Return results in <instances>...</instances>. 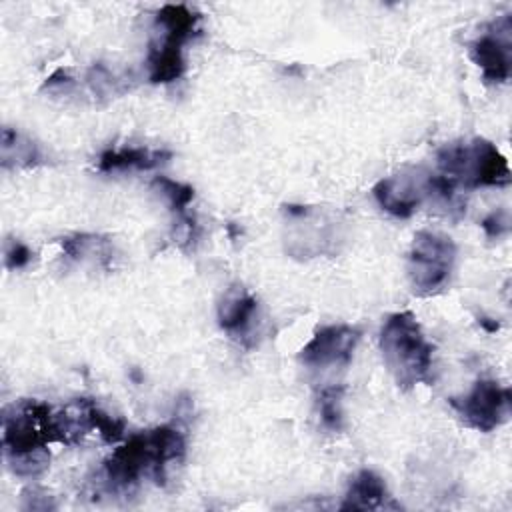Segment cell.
I'll use <instances>...</instances> for the list:
<instances>
[{
	"label": "cell",
	"instance_id": "20",
	"mask_svg": "<svg viewBox=\"0 0 512 512\" xmlns=\"http://www.w3.org/2000/svg\"><path fill=\"white\" fill-rule=\"evenodd\" d=\"M480 226L484 228L486 236L488 238H500L508 232V216L504 212H490L482 222Z\"/></svg>",
	"mask_w": 512,
	"mask_h": 512
},
{
	"label": "cell",
	"instance_id": "18",
	"mask_svg": "<svg viewBox=\"0 0 512 512\" xmlns=\"http://www.w3.org/2000/svg\"><path fill=\"white\" fill-rule=\"evenodd\" d=\"M342 396H344V386H326L318 394L320 422L330 432H340L344 428Z\"/></svg>",
	"mask_w": 512,
	"mask_h": 512
},
{
	"label": "cell",
	"instance_id": "9",
	"mask_svg": "<svg viewBox=\"0 0 512 512\" xmlns=\"http://www.w3.org/2000/svg\"><path fill=\"white\" fill-rule=\"evenodd\" d=\"M470 58L488 84H504L512 70V20L502 16L470 42Z\"/></svg>",
	"mask_w": 512,
	"mask_h": 512
},
{
	"label": "cell",
	"instance_id": "3",
	"mask_svg": "<svg viewBox=\"0 0 512 512\" xmlns=\"http://www.w3.org/2000/svg\"><path fill=\"white\" fill-rule=\"evenodd\" d=\"M380 352L394 382L402 390L432 382L434 346L412 312H394L384 320Z\"/></svg>",
	"mask_w": 512,
	"mask_h": 512
},
{
	"label": "cell",
	"instance_id": "7",
	"mask_svg": "<svg viewBox=\"0 0 512 512\" xmlns=\"http://www.w3.org/2000/svg\"><path fill=\"white\" fill-rule=\"evenodd\" d=\"M286 218V252L294 258H314L320 254H334L338 250L340 232L332 214L316 206L284 204Z\"/></svg>",
	"mask_w": 512,
	"mask_h": 512
},
{
	"label": "cell",
	"instance_id": "10",
	"mask_svg": "<svg viewBox=\"0 0 512 512\" xmlns=\"http://www.w3.org/2000/svg\"><path fill=\"white\" fill-rule=\"evenodd\" d=\"M358 340H360V330L354 326H348V324L322 326L300 348L298 360L302 366L310 370L348 366Z\"/></svg>",
	"mask_w": 512,
	"mask_h": 512
},
{
	"label": "cell",
	"instance_id": "15",
	"mask_svg": "<svg viewBox=\"0 0 512 512\" xmlns=\"http://www.w3.org/2000/svg\"><path fill=\"white\" fill-rule=\"evenodd\" d=\"M152 186L166 198L170 212L176 216V230L184 232L186 242H194L198 238V224L196 218L188 212V206L194 200V188L168 176H154Z\"/></svg>",
	"mask_w": 512,
	"mask_h": 512
},
{
	"label": "cell",
	"instance_id": "21",
	"mask_svg": "<svg viewBox=\"0 0 512 512\" xmlns=\"http://www.w3.org/2000/svg\"><path fill=\"white\" fill-rule=\"evenodd\" d=\"M478 322H480V326H482V328H486L488 332H496V330H498V322H496V320H492V318L480 316V318H478Z\"/></svg>",
	"mask_w": 512,
	"mask_h": 512
},
{
	"label": "cell",
	"instance_id": "13",
	"mask_svg": "<svg viewBox=\"0 0 512 512\" xmlns=\"http://www.w3.org/2000/svg\"><path fill=\"white\" fill-rule=\"evenodd\" d=\"M398 508V504L388 494L386 482L374 470H360L346 490V496L340 504V510H382Z\"/></svg>",
	"mask_w": 512,
	"mask_h": 512
},
{
	"label": "cell",
	"instance_id": "17",
	"mask_svg": "<svg viewBox=\"0 0 512 512\" xmlns=\"http://www.w3.org/2000/svg\"><path fill=\"white\" fill-rule=\"evenodd\" d=\"M42 162V152L36 142L18 130L6 126L2 130V166L4 168H30Z\"/></svg>",
	"mask_w": 512,
	"mask_h": 512
},
{
	"label": "cell",
	"instance_id": "12",
	"mask_svg": "<svg viewBox=\"0 0 512 512\" xmlns=\"http://www.w3.org/2000/svg\"><path fill=\"white\" fill-rule=\"evenodd\" d=\"M256 316L258 302L242 286H232L226 290L224 298L218 304V324L220 328L240 342L244 348L256 344Z\"/></svg>",
	"mask_w": 512,
	"mask_h": 512
},
{
	"label": "cell",
	"instance_id": "2",
	"mask_svg": "<svg viewBox=\"0 0 512 512\" xmlns=\"http://www.w3.org/2000/svg\"><path fill=\"white\" fill-rule=\"evenodd\" d=\"M58 442L56 410L38 400H20L2 418V448L12 472L22 478L42 474L50 462L48 444Z\"/></svg>",
	"mask_w": 512,
	"mask_h": 512
},
{
	"label": "cell",
	"instance_id": "1",
	"mask_svg": "<svg viewBox=\"0 0 512 512\" xmlns=\"http://www.w3.org/2000/svg\"><path fill=\"white\" fill-rule=\"evenodd\" d=\"M186 456V436L174 426H156L132 434L102 462V486L112 494L134 490L144 476L158 486L168 480V468Z\"/></svg>",
	"mask_w": 512,
	"mask_h": 512
},
{
	"label": "cell",
	"instance_id": "6",
	"mask_svg": "<svg viewBox=\"0 0 512 512\" xmlns=\"http://www.w3.org/2000/svg\"><path fill=\"white\" fill-rule=\"evenodd\" d=\"M456 262V244L450 236L430 230L414 234L408 252V278L414 294L432 296L440 292L452 274Z\"/></svg>",
	"mask_w": 512,
	"mask_h": 512
},
{
	"label": "cell",
	"instance_id": "14",
	"mask_svg": "<svg viewBox=\"0 0 512 512\" xmlns=\"http://www.w3.org/2000/svg\"><path fill=\"white\" fill-rule=\"evenodd\" d=\"M172 158V152L148 146H122L104 150L98 156L100 172H120V170H154L166 164Z\"/></svg>",
	"mask_w": 512,
	"mask_h": 512
},
{
	"label": "cell",
	"instance_id": "16",
	"mask_svg": "<svg viewBox=\"0 0 512 512\" xmlns=\"http://www.w3.org/2000/svg\"><path fill=\"white\" fill-rule=\"evenodd\" d=\"M62 250L72 260L92 258L98 266L110 268L114 258L112 240L100 234H72L60 240Z\"/></svg>",
	"mask_w": 512,
	"mask_h": 512
},
{
	"label": "cell",
	"instance_id": "19",
	"mask_svg": "<svg viewBox=\"0 0 512 512\" xmlns=\"http://www.w3.org/2000/svg\"><path fill=\"white\" fill-rule=\"evenodd\" d=\"M32 260V250L20 240H8L4 246V264L8 270L26 268Z\"/></svg>",
	"mask_w": 512,
	"mask_h": 512
},
{
	"label": "cell",
	"instance_id": "8",
	"mask_svg": "<svg viewBox=\"0 0 512 512\" xmlns=\"http://www.w3.org/2000/svg\"><path fill=\"white\" fill-rule=\"evenodd\" d=\"M448 404L468 428L492 432L510 414V390L496 380L482 378L466 394L448 398Z\"/></svg>",
	"mask_w": 512,
	"mask_h": 512
},
{
	"label": "cell",
	"instance_id": "5",
	"mask_svg": "<svg viewBox=\"0 0 512 512\" xmlns=\"http://www.w3.org/2000/svg\"><path fill=\"white\" fill-rule=\"evenodd\" d=\"M438 174L468 190L508 186L510 168L504 154L486 138L448 142L436 152Z\"/></svg>",
	"mask_w": 512,
	"mask_h": 512
},
{
	"label": "cell",
	"instance_id": "4",
	"mask_svg": "<svg viewBox=\"0 0 512 512\" xmlns=\"http://www.w3.org/2000/svg\"><path fill=\"white\" fill-rule=\"evenodd\" d=\"M198 24L200 14L186 4H166L156 12L146 58L152 84H170L184 74V44L198 34Z\"/></svg>",
	"mask_w": 512,
	"mask_h": 512
},
{
	"label": "cell",
	"instance_id": "11",
	"mask_svg": "<svg viewBox=\"0 0 512 512\" xmlns=\"http://www.w3.org/2000/svg\"><path fill=\"white\" fill-rule=\"evenodd\" d=\"M428 172L422 168H404L392 176L378 180L372 188V196L378 206L394 218H410L428 192Z\"/></svg>",
	"mask_w": 512,
	"mask_h": 512
}]
</instances>
